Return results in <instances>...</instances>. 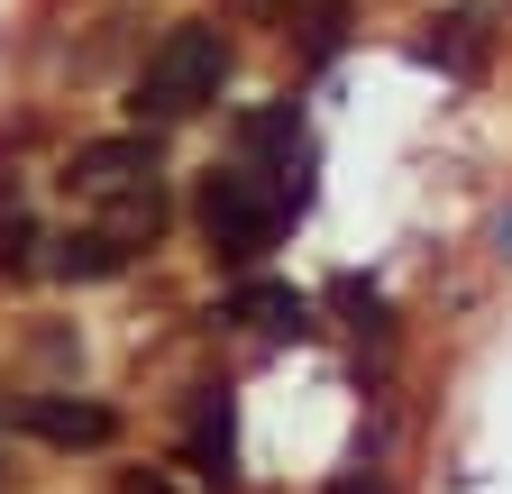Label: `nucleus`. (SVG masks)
I'll list each match as a JSON object with an SVG mask.
<instances>
[{
    "label": "nucleus",
    "mask_w": 512,
    "mask_h": 494,
    "mask_svg": "<svg viewBox=\"0 0 512 494\" xmlns=\"http://www.w3.org/2000/svg\"><path fill=\"white\" fill-rule=\"evenodd\" d=\"M229 74H238V37L220 19H174L128 74V110H138V129H183L229 92Z\"/></svg>",
    "instance_id": "nucleus-1"
},
{
    "label": "nucleus",
    "mask_w": 512,
    "mask_h": 494,
    "mask_svg": "<svg viewBox=\"0 0 512 494\" xmlns=\"http://www.w3.org/2000/svg\"><path fill=\"white\" fill-rule=\"evenodd\" d=\"M293 211H302V202L275 193V183L256 174V165H238V156L192 183V238H202V257L229 266V275H256V266H266Z\"/></svg>",
    "instance_id": "nucleus-2"
},
{
    "label": "nucleus",
    "mask_w": 512,
    "mask_h": 494,
    "mask_svg": "<svg viewBox=\"0 0 512 494\" xmlns=\"http://www.w3.org/2000/svg\"><path fill=\"white\" fill-rule=\"evenodd\" d=\"M229 10H238V19H284V28H293V0H229Z\"/></svg>",
    "instance_id": "nucleus-11"
},
{
    "label": "nucleus",
    "mask_w": 512,
    "mask_h": 494,
    "mask_svg": "<svg viewBox=\"0 0 512 494\" xmlns=\"http://www.w3.org/2000/svg\"><path fill=\"white\" fill-rule=\"evenodd\" d=\"M165 174V129H110V138H83L74 156H64V183L74 193H92V202H119V193H138V183H156Z\"/></svg>",
    "instance_id": "nucleus-3"
},
{
    "label": "nucleus",
    "mask_w": 512,
    "mask_h": 494,
    "mask_svg": "<svg viewBox=\"0 0 512 494\" xmlns=\"http://www.w3.org/2000/svg\"><path fill=\"white\" fill-rule=\"evenodd\" d=\"M339 494H384V476H366V467H357V476H339Z\"/></svg>",
    "instance_id": "nucleus-12"
},
{
    "label": "nucleus",
    "mask_w": 512,
    "mask_h": 494,
    "mask_svg": "<svg viewBox=\"0 0 512 494\" xmlns=\"http://www.w3.org/2000/svg\"><path fill=\"white\" fill-rule=\"evenodd\" d=\"M430 65L448 74V83H476L485 65H494V28H485V0H467V10H448V19H430Z\"/></svg>",
    "instance_id": "nucleus-7"
},
{
    "label": "nucleus",
    "mask_w": 512,
    "mask_h": 494,
    "mask_svg": "<svg viewBox=\"0 0 512 494\" xmlns=\"http://www.w3.org/2000/svg\"><path fill=\"white\" fill-rule=\"evenodd\" d=\"M183 467L202 485H229V385L192 394V430H183Z\"/></svg>",
    "instance_id": "nucleus-8"
},
{
    "label": "nucleus",
    "mask_w": 512,
    "mask_h": 494,
    "mask_svg": "<svg viewBox=\"0 0 512 494\" xmlns=\"http://www.w3.org/2000/svg\"><path fill=\"white\" fill-rule=\"evenodd\" d=\"M0 485H10V467H0Z\"/></svg>",
    "instance_id": "nucleus-13"
},
{
    "label": "nucleus",
    "mask_w": 512,
    "mask_h": 494,
    "mask_svg": "<svg viewBox=\"0 0 512 494\" xmlns=\"http://www.w3.org/2000/svg\"><path fill=\"white\" fill-rule=\"evenodd\" d=\"M55 257H46V275H64V284H119L128 266H138V247H128L110 220H83V229H55L46 238Z\"/></svg>",
    "instance_id": "nucleus-5"
},
{
    "label": "nucleus",
    "mask_w": 512,
    "mask_h": 494,
    "mask_svg": "<svg viewBox=\"0 0 512 494\" xmlns=\"http://www.w3.org/2000/svg\"><path fill=\"white\" fill-rule=\"evenodd\" d=\"M10 421L28 430V440L64 449V458H101V449H119V412L92 403V394H28Z\"/></svg>",
    "instance_id": "nucleus-4"
},
{
    "label": "nucleus",
    "mask_w": 512,
    "mask_h": 494,
    "mask_svg": "<svg viewBox=\"0 0 512 494\" xmlns=\"http://www.w3.org/2000/svg\"><path fill=\"white\" fill-rule=\"evenodd\" d=\"M220 321L266 330V339H302V330H311V293H293V284H275V275H238L229 302H220Z\"/></svg>",
    "instance_id": "nucleus-6"
},
{
    "label": "nucleus",
    "mask_w": 512,
    "mask_h": 494,
    "mask_svg": "<svg viewBox=\"0 0 512 494\" xmlns=\"http://www.w3.org/2000/svg\"><path fill=\"white\" fill-rule=\"evenodd\" d=\"M229 147H238V165H256L266 147H302V110H293V101H266V110H238Z\"/></svg>",
    "instance_id": "nucleus-9"
},
{
    "label": "nucleus",
    "mask_w": 512,
    "mask_h": 494,
    "mask_svg": "<svg viewBox=\"0 0 512 494\" xmlns=\"http://www.w3.org/2000/svg\"><path fill=\"white\" fill-rule=\"evenodd\" d=\"M110 494H174V476H165V467H119Z\"/></svg>",
    "instance_id": "nucleus-10"
}]
</instances>
